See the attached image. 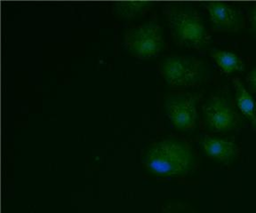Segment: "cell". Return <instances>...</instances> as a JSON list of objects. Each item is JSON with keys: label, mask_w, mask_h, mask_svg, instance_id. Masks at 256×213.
Returning a JSON list of instances; mask_svg holds the SVG:
<instances>
[{"label": "cell", "mask_w": 256, "mask_h": 213, "mask_svg": "<svg viewBox=\"0 0 256 213\" xmlns=\"http://www.w3.org/2000/svg\"><path fill=\"white\" fill-rule=\"evenodd\" d=\"M168 20L172 35L180 44L200 46L206 42V29L196 11L182 6L171 7Z\"/></svg>", "instance_id": "obj_2"}, {"label": "cell", "mask_w": 256, "mask_h": 213, "mask_svg": "<svg viewBox=\"0 0 256 213\" xmlns=\"http://www.w3.org/2000/svg\"><path fill=\"white\" fill-rule=\"evenodd\" d=\"M166 112L172 125L180 131L195 128L198 120L196 99L190 94H172L166 99Z\"/></svg>", "instance_id": "obj_6"}, {"label": "cell", "mask_w": 256, "mask_h": 213, "mask_svg": "<svg viewBox=\"0 0 256 213\" xmlns=\"http://www.w3.org/2000/svg\"><path fill=\"white\" fill-rule=\"evenodd\" d=\"M248 84L252 92H256V67L248 76Z\"/></svg>", "instance_id": "obj_13"}, {"label": "cell", "mask_w": 256, "mask_h": 213, "mask_svg": "<svg viewBox=\"0 0 256 213\" xmlns=\"http://www.w3.org/2000/svg\"><path fill=\"white\" fill-rule=\"evenodd\" d=\"M211 56L220 69H222V71L227 74L241 71L244 68L242 60L234 52L222 50H212Z\"/></svg>", "instance_id": "obj_10"}, {"label": "cell", "mask_w": 256, "mask_h": 213, "mask_svg": "<svg viewBox=\"0 0 256 213\" xmlns=\"http://www.w3.org/2000/svg\"><path fill=\"white\" fill-rule=\"evenodd\" d=\"M196 163L188 143L177 139H164L152 144L144 155V165L160 176H180L190 172Z\"/></svg>", "instance_id": "obj_1"}, {"label": "cell", "mask_w": 256, "mask_h": 213, "mask_svg": "<svg viewBox=\"0 0 256 213\" xmlns=\"http://www.w3.org/2000/svg\"><path fill=\"white\" fill-rule=\"evenodd\" d=\"M233 85L236 89V104L238 109L244 117L250 120L252 127L256 129V105L252 95L248 93L240 79L234 78Z\"/></svg>", "instance_id": "obj_9"}, {"label": "cell", "mask_w": 256, "mask_h": 213, "mask_svg": "<svg viewBox=\"0 0 256 213\" xmlns=\"http://www.w3.org/2000/svg\"><path fill=\"white\" fill-rule=\"evenodd\" d=\"M201 145L208 157L225 164L233 161L238 155V147L228 140L206 137L202 139Z\"/></svg>", "instance_id": "obj_8"}, {"label": "cell", "mask_w": 256, "mask_h": 213, "mask_svg": "<svg viewBox=\"0 0 256 213\" xmlns=\"http://www.w3.org/2000/svg\"><path fill=\"white\" fill-rule=\"evenodd\" d=\"M203 115L208 129L214 133L235 130L240 123L236 111L224 97L211 98L203 107Z\"/></svg>", "instance_id": "obj_5"}, {"label": "cell", "mask_w": 256, "mask_h": 213, "mask_svg": "<svg viewBox=\"0 0 256 213\" xmlns=\"http://www.w3.org/2000/svg\"><path fill=\"white\" fill-rule=\"evenodd\" d=\"M160 213H196L187 206L182 205H172L166 208Z\"/></svg>", "instance_id": "obj_12"}, {"label": "cell", "mask_w": 256, "mask_h": 213, "mask_svg": "<svg viewBox=\"0 0 256 213\" xmlns=\"http://www.w3.org/2000/svg\"><path fill=\"white\" fill-rule=\"evenodd\" d=\"M124 42L128 51L140 58L155 56L164 46L162 29L154 21L136 25L128 29Z\"/></svg>", "instance_id": "obj_4"}, {"label": "cell", "mask_w": 256, "mask_h": 213, "mask_svg": "<svg viewBox=\"0 0 256 213\" xmlns=\"http://www.w3.org/2000/svg\"><path fill=\"white\" fill-rule=\"evenodd\" d=\"M252 29H254V32L256 35V6L252 9Z\"/></svg>", "instance_id": "obj_14"}, {"label": "cell", "mask_w": 256, "mask_h": 213, "mask_svg": "<svg viewBox=\"0 0 256 213\" xmlns=\"http://www.w3.org/2000/svg\"><path fill=\"white\" fill-rule=\"evenodd\" d=\"M150 2L147 1H120L114 6V12L122 17H131L147 8Z\"/></svg>", "instance_id": "obj_11"}, {"label": "cell", "mask_w": 256, "mask_h": 213, "mask_svg": "<svg viewBox=\"0 0 256 213\" xmlns=\"http://www.w3.org/2000/svg\"><path fill=\"white\" fill-rule=\"evenodd\" d=\"M210 19L214 27L222 30H238L242 18L236 9L220 2H211L206 5Z\"/></svg>", "instance_id": "obj_7"}, {"label": "cell", "mask_w": 256, "mask_h": 213, "mask_svg": "<svg viewBox=\"0 0 256 213\" xmlns=\"http://www.w3.org/2000/svg\"><path fill=\"white\" fill-rule=\"evenodd\" d=\"M160 72L171 86L182 88L200 84L204 76V68L196 58L171 55L160 62Z\"/></svg>", "instance_id": "obj_3"}]
</instances>
